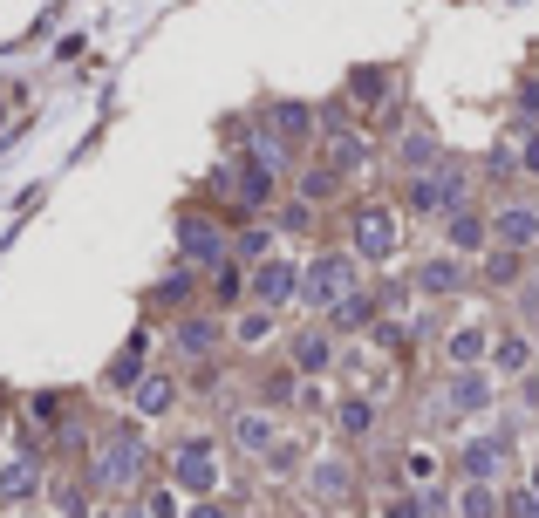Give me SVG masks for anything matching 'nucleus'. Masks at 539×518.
<instances>
[{
  "label": "nucleus",
  "instance_id": "nucleus-1",
  "mask_svg": "<svg viewBox=\"0 0 539 518\" xmlns=\"http://www.w3.org/2000/svg\"><path fill=\"white\" fill-rule=\"evenodd\" d=\"M464 164H437V171H417V185H410V205L424 212V219H451L464 205Z\"/></svg>",
  "mask_w": 539,
  "mask_h": 518
},
{
  "label": "nucleus",
  "instance_id": "nucleus-2",
  "mask_svg": "<svg viewBox=\"0 0 539 518\" xmlns=\"http://www.w3.org/2000/svg\"><path fill=\"white\" fill-rule=\"evenodd\" d=\"M137 471H144V437H137V430L103 437V450H96V484H103V491H130Z\"/></svg>",
  "mask_w": 539,
  "mask_h": 518
},
{
  "label": "nucleus",
  "instance_id": "nucleus-3",
  "mask_svg": "<svg viewBox=\"0 0 539 518\" xmlns=\"http://www.w3.org/2000/svg\"><path fill=\"white\" fill-rule=\"evenodd\" d=\"M212 185H219V191L232 185L239 205H267V198H273V157L253 150V157H239V164H219V178H212Z\"/></svg>",
  "mask_w": 539,
  "mask_h": 518
},
{
  "label": "nucleus",
  "instance_id": "nucleus-4",
  "mask_svg": "<svg viewBox=\"0 0 539 518\" xmlns=\"http://www.w3.org/2000/svg\"><path fill=\"white\" fill-rule=\"evenodd\" d=\"M301 294H308V307H342L355 294V266L348 259H314L301 273Z\"/></svg>",
  "mask_w": 539,
  "mask_h": 518
},
{
  "label": "nucleus",
  "instance_id": "nucleus-5",
  "mask_svg": "<svg viewBox=\"0 0 539 518\" xmlns=\"http://www.w3.org/2000/svg\"><path fill=\"white\" fill-rule=\"evenodd\" d=\"M226 246H232V239L212 219H198V212L178 219V253L192 259V266H226Z\"/></svg>",
  "mask_w": 539,
  "mask_h": 518
},
{
  "label": "nucleus",
  "instance_id": "nucleus-6",
  "mask_svg": "<svg viewBox=\"0 0 539 518\" xmlns=\"http://www.w3.org/2000/svg\"><path fill=\"white\" fill-rule=\"evenodd\" d=\"M171 478L185 484V491H198V498H205V491L219 484V450L205 444V437H192V444H178V457H171Z\"/></svg>",
  "mask_w": 539,
  "mask_h": 518
},
{
  "label": "nucleus",
  "instance_id": "nucleus-7",
  "mask_svg": "<svg viewBox=\"0 0 539 518\" xmlns=\"http://www.w3.org/2000/svg\"><path fill=\"white\" fill-rule=\"evenodd\" d=\"M355 253H369V259L396 253V212L389 205H362L355 212Z\"/></svg>",
  "mask_w": 539,
  "mask_h": 518
},
{
  "label": "nucleus",
  "instance_id": "nucleus-8",
  "mask_svg": "<svg viewBox=\"0 0 539 518\" xmlns=\"http://www.w3.org/2000/svg\"><path fill=\"white\" fill-rule=\"evenodd\" d=\"M301 294V273H294V266H287V259H260V266H253V300H260V307H280V300H294Z\"/></svg>",
  "mask_w": 539,
  "mask_h": 518
},
{
  "label": "nucleus",
  "instance_id": "nucleus-9",
  "mask_svg": "<svg viewBox=\"0 0 539 518\" xmlns=\"http://www.w3.org/2000/svg\"><path fill=\"white\" fill-rule=\"evenodd\" d=\"M505 457H512V444H505V437H471V444H464V478H478V484H492L505 471Z\"/></svg>",
  "mask_w": 539,
  "mask_h": 518
},
{
  "label": "nucleus",
  "instance_id": "nucleus-10",
  "mask_svg": "<svg viewBox=\"0 0 539 518\" xmlns=\"http://www.w3.org/2000/svg\"><path fill=\"white\" fill-rule=\"evenodd\" d=\"M485 396H492V389H485V375L458 369V375H451V389H444V409H437V416H444V423H458V416H471V409H485Z\"/></svg>",
  "mask_w": 539,
  "mask_h": 518
},
{
  "label": "nucleus",
  "instance_id": "nucleus-11",
  "mask_svg": "<svg viewBox=\"0 0 539 518\" xmlns=\"http://www.w3.org/2000/svg\"><path fill=\"white\" fill-rule=\"evenodd\" d=\"M492 232H499L512 253H526V246H539V212H533V205H512V212L492 219Z\"/></svg>",
  "mask_w": 539,
  "mask_h": 518
},
{
  "label": "nucleus",
  "instance_id": "nucleus-12",
  "mask_svg": "<svg viewBox=\"0 0 539 518\" xmlns=\"http://www.w3.org/2000/svg\"><path fill=\"white\" fill-rule=\"evenodd\" d=\"M328 164H335L342 178L369 171V137H362V130H335V137H328Z\"/></svg>",
  "mask_w": 539,
  "mask_h": 518
},
{
  "label": "nucleus",
  "instance_id": "nucleus-13",
  "mask_svg": "<svg viewBox=\"0 0 539 518\" xmlns=\"http://www.w3.org/2000/svg\"><path fill=\"white\" fill-rule=\"evenodd\" d=\"M130 403H137V416H164V409L178 403V382H171V375H144V382L130 389Z\"/></svg>",
  "mask_w": 539,
  "mask_h": 518
},
{
  "label": "nucleus",
  "instance_id": "nucleus-14",
  "mask_svg": "<svg viewBox=\"0 0 539 518\" xmlns=\"http://www.w3.org/2000/svg\"><path fill=\"white\" fill-rule=\"evenodd\" d=\"M328 362H335V341H328V334H321V328L294 334V369H301V375H321V369H328Z\"/></svg>",
  "mask_w": 539,
  "mask_h": 518
},
{
  "label": "nucleus",
  "instance_id": "nucleus-15",
  "mask_svg": "<svg viewBox=\"0 0 539 518\" xmlns=\"http://www.w3.org/2000/svg\"><path fill=\"white\" fill-rule=\"evenodd\" d=\"M451 246H458V253H478V246H485V239H492V225L478 219V212H471V205H458V212H451Z\"/></svg>",
  "mask_w": 539,
  "mask_h": 518
},
{
  "label": "nucleus",
  "instance_id": "nucleus-16",
  "mask_svg": "<svg viewBox=\"0 0 539 518\" xmlns=\"http://www.w3.org/2000/svg\"><path fill=\"white\" fill-rule=\"evenodd\" d=\"M35 484H41L35 457H7L0 464V498H35Z\"/></svg>",
  "mask_w": 539,
  "mask_h": 518
},
{
  "label": "nucleus",
  "instance_id": "nucleus-17",
  "mask_svg": "<svg viewBox=\"0 0 539 518\" xmlns=\"http://www.w3.org/2000/svg\"><path fill=\"white\" fill-rule=\"evenodd\" d=\"M308 130H314L308 103H273V137H280V144H301Z\"/></svg>",
  "mask_w": 539,
  "mask_h": 518
},
{
  "label": "nucleus",
  "instance_id": "nucleus-18",
  "mask_svg": "<svg viewBox=\"0 0 539 518\" xmlns=\"http://www.w3.org/2000/svg\"><path fill=\"white\" fill-rule=\"evenodd\" d=\"M232 444L239 450H273V423L260 409H239V416H232Z\"/></svg>",
  "mask_w": 539,
  "mask_h": 518
},
{
  "label": "nucleus",
  "instance_id": "nucleus-19",
  "mask_svg": "<svg viewBox=\"0 0 539 518\" xmlns=\"http://www.w3.org/2000/svg\"><path fill=\"white\" fill-rule=\"evenodd\" d=\"M348 96H355L362 110H383L389 103V69H355L348 75Z\"/></svg>",
  "mask_w": 539,
  "mask_h": 518
},
{
  "label": "nucleus",
  "instance_id": "nucleus-20",
  "mask_svg": "<svg viewBox=\"0 0 539 518\" xmlns=\"http://www.w3.org/2000/svg\"><path fill=\"white\" fill-rule=\"evenodd\" d=\"M137 382H144V334L110 362V389H137Z\"/></svg>",
  "mask_w": 539,
  "mask_h": 518
},
{
  "label": "nucleus",
  "instance_id": "nucleus-21",
  "mask_svg": "<svg viewBox=\"0 0 539 518\" xmlns=\"http://www.w3.org/2000/svg\"><path fill=\"white\" fill-rule=\"evenodd\" d=\"M335 423H342V437H369V430H376V403H369V396H348Z\"/></svg>",
  "mask_w": 539,
  "mask_h": 518
},
{
  "label": "nucleus",
  "instance_id": "nucleus-22",
  "mask_svg": "<svg viewBox=\"0 0 539 518\" xmlns=\"http://www.w3.org/2000/svg\"><path fill=\"white\" fill-rule=\"evenodd\" d=\"M335 185H342V171H335V164H308V171H301V198H308V205L335 198Z\"/></svg>",
  "mask_w": 539,
  "mask_h": 518
},
{
  "label": "nucleus",
  "instance_id": "nucleus-23",
  "mask_svg": "<svg viewBox=\"0 0 539 518\" xmlns=\"http://www.w3.org/2000/svg\"><path fill=\"white\" fill-rule=\"evenodd\" d=\"M458 518H499V498H492V484H464L458 491Z\"/></svg>",
  "mask_w": 539,
  "mask_h": 518
},
{
  "label": "nucleus",
  "instance_id": "nucleus-24",
  "mask_svg": "<svg viewBox=\"0 0 539 518\" xmlns=\"http://www.w3.org/2000/svg\"><path fill=\"white\" fill-rule=\"evenodd\" d=\"M212 341H219L212 321H185V328L171 334V348H178V355H212Z\"/></svg>",
  "mask_w": 539,
  "mask_h": 518
},
{
  "label": "nucleus",
  "instance_id": "nucleus-25",
  "mask_svg": "<svg viewBox=\"0 0 539 518\" xmlns=\"http://www.w3.org/2000/svg\"><path fill=\"white\" fill-rule=\"evenodd\" d=\"M478 355H485V328H458L451 334V362H458V369H478Z\"/></svg>",
  "mask_w": 539,
  "mask_h": 518
},
{
  "label": "nucleus",
  "instance_id": "nucleus-26",
  "mask_svg": "<svg viewBox=\"0 0 539 518\" xmlns=\"http://www.w3.org/2000/svg\"><path fill=\"white\" fill-rule=\"evenodd\" d=\"M417 287H424V294H451V287H458V259H430L424 273H417Z\"/></svg>",
  "mask_w": 539,
  "mask_h": 518
},
{
  "label": "nucleus",
  "instance_id": "nucleus-27",
  "mask_svg": "<svg viewBox=\"0 0 539 518\" xmlns=\"http://www.w3.org/2000/svg\"><path fill=\"white\" fill-rule=\"evenodd\" d=\"M267 246H273V232H267V225H246V232H232V253H239V259H253V266L267 259Z\"/></svg>",
  "mask_w": 539,
  "mask_h": 518
},
{
  "label": "nucleus",
  "instance_id": "nucleus-28",
  "mask_svg": "<svg viewBox=\"0 0 539 518\" xmlns=\"http://www.w3.org/2000/svg\"><path fill=\"white\" fill-rule=\"evenodd\" d=\"M505 375H526V362H533V348H526V334H505L499 341V355H492Z\"/></svg>",
  "mask_w": 539,
  "mask_h": 518
},
{
  "label": "nucleus",
  "instance_id": "nucleus-29",
  "mask_svg": "<svg viewBox=\"0 0 539 518\" xmlns=\"http://www.w3.org/2000/svg\"><path fill=\"white\" fill-rule=\"evenodd\" d=\"M335 314V328H362V321H376V300H362V294H348L342 307H328Z\"/></svg>",
  "mask_w": 539,
  "mask_h": 518
},
{
  "label": "nucleus",
  "instance_id": "nucleus-30",
  "mask_svg": "<svg viewBox=\"0 0 539 518\" xmlns=\"http://www.w3.org/2000/svg\"><path fill=\"white\" fill-rule=\"evenodd\" d=\"M485 280H492V287L519 280V253H512V246H505V253H492V259H485Z\"/></svg>",
  "mask_w": 539,
  "mask_h": 518
},
{
  "label": "nucleus",
  "instance_id": "nucleus-31",
  "mask_svg": "<svg viewBox=\"0 0 539 518\" xmlns=\"http://www.w3.org/2000/svg\"><path fill=\"white\" fill-rule=\"evenodd\" d=\"M273 334V314L267 307H260V314H239V341H246V348H253V341H267Z\"/></svg>",
  "mask_w": 539,
  "mask_h": 518
},
{
  "label": "nucleus",
  "instance_id": "nucleus-32",
  "mask_svg": "<svg viewBox=\"0 0 539 518\" xmlns=\"http://www.w3.org/2000/svg\"><path fill=\"white\" fill-rule=\"evenodd\" d=\"M314 491H321V498H342V491H348V471H342V464H321V471H314Z\"/></svg>",
  "mask_w": 539,
  "mask_h": 518
},
{
  "label": "nucleus",
  "instance_id": "nucleus-33",
  "mask_svg": "<svg viewBox=\"0 0 539 518\" xmlns=\"http://www.w3.org/2000/svg\"><path fill=\"white\" fill-rule=\"evenodd\" d=\"M403 164H437V137H430V130H417V137L403 144Z\"/></svg>",
  "mask_w": 539,
  "mask_h": 518
},
{
  "label": "nucleus",
  "instance_id": "nucleus-34",
  "mask_svg": "<svg viewBox=\"0 0 539 518\" xmlns=\"http://www.w3.org/2000/svg\"><path fill=\"white\" fill-rule=\"evenodd\" d=\"M185 294H192V273H171V280H164V287H157L151 300H164V307H178Z\"/></svg>",
  "mask_w": 539,
  "mask_h": 518
},
{
  "label": "nucleus",
  "instance_id": "nucleus-35",
  "mask_svg": "<svg viewBox=\"0 0 539 518\" xmlns=\"http://www.w3.org/2000/svg\"><path fill=\"white\" fill-rule=\"evenodd\" d=\"M403 471H410L417 484H430V478H437V457H430V450H410V457H403Z\"/></svg>",
  "mask_w": 539,
  "mask_h": 518
},
{
  "label": "nucleus",
  "instance_id": "nucleus-36",
  "mask_svg": "<svg viewBox=\"0 0 539 518\" xmlns=\"http://www.w3.org/2000/svg\"><path fill=\"white\" fill-rule=\"evenodd\" d=\"M212 287H219V300H239V273H232V266H219V273H212Z\"/></svg>",
  "mask_w": 539,
  "mask_h": 518
},
{
  "label": "nucleus",
  "instance_id": "nucleus-37",
  "mask_svg": "<svg viewBox=\"0 0 539 518\" xmlns=\"http://www.w3.org/2000/svg\"><path fill=\"white\" fill-rule=\"evenodd\" d=\"M55 498H62V512H69V518H89V512H82V491H76V484H62Z\"/></svg>",
  "mask_w": 539,
  "mask_h": 518
},
{
  "label": "nucleus",
  "instance_id": "nucleus-38",
  "mask_svg": "<svg viewBox=\"0 0 539 518\" xmlns=\"http://www.w3.org/2000/svg\"><path fill=\"white\" fill-rule=\"evenodd\" d=\"M62 416V396H35V423H55Z\"/></svg>",
  "mask_w": 539,
  "mask_h": 518
},
{
  "label": "nucleus",
  "instance_id": "nucleus-39",
  "mask_svg": "<svg viewBox=\"0 0 539 518\" xmlns=\"http://www.w3.org/2000/svg\"><path fill=\"white\" fill-rule=\"evenodd\" d=\"M151 518H178V498L171 491H151Z\"/></svg>",
  "mask_w": 539,
  "mask_h": 518
},
{
  "label": "nucleus",
  "instance_id": "nucleus-40",
  "mask_svg": "<svg viewBox=\"0 0 539 518\" xmlns=\"http://www.w3.org/2000/svg\"><path fill=\"white\" fill-rule=\"evenodd\" d=\"M512 518H539V491H519L512 498Z\"/></svg>",
  "mask_w": 539,
  "mask_h": 518
},
{
  "label": "nucleus",
  "instance_id": "nucleus-41",
  "mask_svg": "<svg viewBox=\"0 0 539 518\" xmlns=\"http://www.w3.org/2000/svg\"><path fill=\"white\" fill-rule=\"evenodd\" d=\"M519 164H526V171H539V137H526V144H519Z\"/></svg>",
  "mask_w": 539,
  "mask_h": 518
},
{
  "label": "nucleus",
  "instance_id": "nucleus-42",
  "mask_svg": "<svg viewBox=\"0 0 539 518\" xmlns=\"http://www.w3.org/2000/svg\"><path fill=\"white\" fill-rule=\"evenodd\" d=\"M519 110H533V116H539V82H526V89H519Z\"/></svg>",
  "mask_w": 539,
  "mask_h": 518
},
{
  "label": "nucleus",
  "instance_id": "nucleus-43",
  "mask_svg": "<svg viewBox=\"0 0 539 518\" xmlns=\"http://www.w3.org/2000/svg\"><path fill=\"white\" fill-rule=\"evenodd\" d=\"M192 518H226V512H219L212 498H198V505H192Z\"/></svg>",
  "mask_w": 539,
  "mask_h": 518
}]
</instances>
